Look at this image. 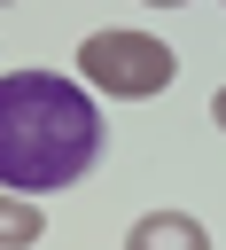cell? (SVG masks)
Here are the masks:
<instances>
[{
	"label": "cell",
	"mask_w": 226,
	"mask_h": 250,
	"mask_svg": "<svg viewBox=\"0 0 226 250\" xmlns=\"http://www.w3.org/2000/svg\"><path fill=\"white\" fill-rule=\"evenodd\" d=\"M101 141H109V125L78 78H55V70L0 78V188H16V195L78 188L101 164Z\"/></svg>",
	"instance_id": "6da1fadb"
},
{
	"label": "cell",
	"mask_w": 226,
	"mask_h": 250,
	"mask_svg": "<svg viewBox=\"0 0 226 250\" xmlns=\"http://www.w3.org/2000/svg\"><path fill=\"white\" fill-rule=\"evenodd\" d=\"M78 70H86V86H101L109 102H148V94H164V86L179 78V55H171L164 39H148V31H94V39L78 47Z\"/></svg>",
	"instance_id": "7a4b0ae2"
},
{
	"label": "cell",
	"mask_w": 226,
	"mask_h": 250,
	"mask_svg": "<svg viewBox=\"0 0 226 250\" xmlns=\"http://www.w3.org/2000/svg\"><path fill=\"white\" fill-rule=\"evenodd\" d=\"M125 250H210V234L195 211H148V219H132Z\"/></svg>",
	"instance_id": "3957f363"
},
{
	"label": "cell",
	"mask_w": 226,
	"mask_h": 250,
	"mask_svg": "<svg viewBox=\"0 0 226 250\" xmlns=\"http://www.w3.org/2000/svg\"><path fill=\"white\" fill-rule=\"evenodd\" d=\"M47 234V211L31 203V195H16V188H0V250H31Z\"/></svg>",
	"instance_id": "277c9868"
},
{
	"label": "cell",
	"mask_w": 226,
	"mask_h": 250,
	"mask_svg": "<svg viewBox=\"0 0 226 250\" xmlns=\"http://www.w3.org/2000/svg\"><path fill=\"white\" fill-rule=\"evenodd\" d=\"M210 117H218V133H226V86H218V94H210Z\"/></svg>",
	"instance_id": "5b68a950"
},
{
	"label": "cell",
	"mask_w": 226,
	"mask_h": 250,
	"mask_svg": "<svg viewBox=\"0 0 226 250\" xmlns=\"http://www.w3.org/2000/svg\"><path fill=\"white\" fill-rule=\"evenodd\" d=\"M140 8H179V0H140Z\"/></svg>",
	"instance_id": "8992f818"
}]
</instances>
